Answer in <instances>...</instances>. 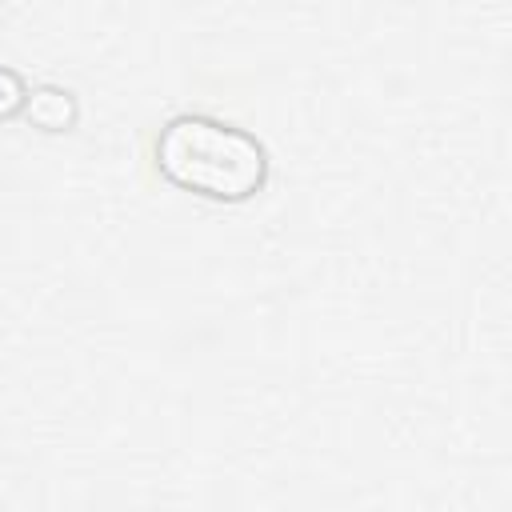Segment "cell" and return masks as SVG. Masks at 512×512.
Wrapping results in <instances>:
<instances>
[{"instance_id": "cell-1", "label": "cell", "mask_w": 512, "mask_h": 512, "mask_svg": "<svg viewBox=\"0 0 512 512\" xmlns=\"http://www.w3.org/2000/svg\"><path fill=\"white\" fill-rule=\"evenodd\" d=\"M152 160L172 188L216 204L252 200L268 184L264 144L252 132L200 112L172 116L152 144Z\"/></svg>"}, {"instance_id": "cell-2", "label": "cell", "mask_w": 512, "mask_h": 512, "mask_svg": "<svg viewBox=\"0 0 512 512\" xmlns=\"http://www.w3.org/2000/svg\"><path fill=\"white\" fill-rule=\"evenodd\" d=\"M24 116L44 132H68L76 124L80 108H76L72 92H64V88H32L24 100Z\"/></svg>"}]
</instances>
